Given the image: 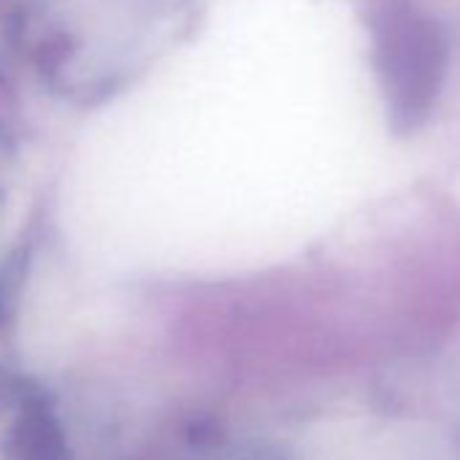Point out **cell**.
Returning <instances> with one entry per match:
<instances>
[{"mask_svg": "<svg viewBox=\"0 0 460 460\" xmlns=\"http://www.w3.org/2000/svg\"><path fill=\"white\" fill-rule=\"evenodd\" d=\"M363 22L390 128L398 136L417 133L447 79V31L417 0H363Z\"/></svg>", "mask_w": 460, "mask_h": 460, "instance_id": "obj_1", "label": "cell"}]
</instances>
